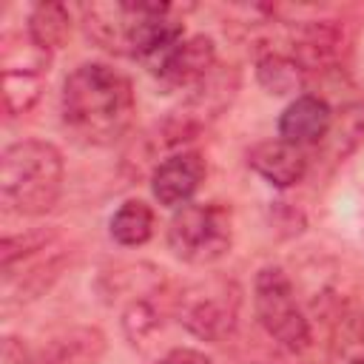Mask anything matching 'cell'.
I'll use <instances>...</instances> for the list:
<instances>
[{"label": "cell", "instance_id": "cell-2", "mask_svg": "<svg viewBox=\"0 0 364 364\" xmlns=\"http://www.w3.org/2000/svg\"><path fill=\"white\" fill-rule=\"evenodd\" d=\"M63 154L46 139H23L0 156V202L17 216L48 213L63 193Z\"/></svg>", "mask_w": 364, "mask_h": 364}, {"label": "cell", "instance_id": "cell-4", "mask_svg": "<svg viewBox=\"0 0 364 364\" xmlns=\"http://www.w3.org/2000/svg\"><path fill=\"white\" fill-rule=\"evenodd\" d=\"M253 310L264 333L290 353L310 344V324L296 301L293 282L282 267H262L253 282Z\"/></svg>", "mask_w": 364, "mask_h": 364}, {"label": "cell", "instance_id": "cell-3", "mask_svg": "<svg viewBox=\"0 0 364 364\" xmlns=\"http://www.w3.org/2000/svg\"><path fill=\"white\" fill-rule=\"evenodd\" d=\"M233 245V216L222 202H188L168 222V247L188 264H213Z\"/></svg>", "mask_w": 364, "mask_h": 364}, {"label": "cell", "instance_id": "cell-20", "mask_svg": "<svg viewBox=\"0 0 364 364\" xmlns=\"http://www.w3.org/2000/svg\"><path fill=\"white\" fill-rule=\"evenodd\" d=\"M3 364H34V358L28 355V350H26V344L20 338L9 336L3 341Z\"/></svg>", "mask_w": 364, "mask_h": 364}, {"label": "cell", "instance_id": "cell-10", "mask_svg": "<svg viewBox=\"0 0 364 364\" xmlns=\"http://www.w3.org/2000/svg\"><path fill=\"white\" fill-rule=\"evenodd\" d=\"M247 165L273 188H290L304 179L307 173V154L304 148L279 139H264L247 154Z\"/></svg>", "mask_w": 364, "mask_h": 364}, {"label": "cell", "instance_id": "cell-7", "mask_svg": "<svg viewBox=\"0 0 364 364\" xmlns=\"http://www.w3.org/2000/svg\"><path fill=\"white\" fill-rule=\"evenodd\" d=\"M347 48H350V34H347L344 23L313 20V23H304L296 28L290 57L304 71H316V68H327V65L341 63Z\"/></svg>", "mask_w": 364, "mask_h": 364}, {"label": "cell", "instance_id": "cell-21", "mask_svg": "<svg viewBox=\"0 0 364 364\" xmlns=\"http://www.w3.org/2000/svg\"><path fill=\"white\" fill-rule=\"evenodd\" d=\"M350 364H364V358H353V361H350Z\"/></svg>", "mask_w": 364, "mask_h": 364}, {"label": "cell", "instance_id": "cell-14", "mask_svg": "<svg viewBox=\"0 0 364 364\" xmlns=\"http://www.w3.org/2000/svg\"><path fill=\"white\" fill-rule=\"evenodd\" d=\"M26 34L46 51H54L60 48L68 34H71V14L63 3H37L28 14V26H26Z\"/></svg>", "mask_w": 364, "mask_h": 364}, {"label": "cell", "instance_id": "cell-1", "mask_svg": "<svg viewBox=\"0 0 364 364\" xmlns=\"http://www.w3.org/2000/svg\"><path fill=\"white\" fill-rule=\"evenodd\" d=\"M63 122L85 145H111L134 122L131 80L105 63L77 65L63 85Z\"/></svg>", "mask_w": 364, "mask_h": 364}, {"label": "cell", "instance_id": "cell-19", "mask_svg": "<svg viewBox=\"0 0 364 364\" xmlns=\"http://www.w3.org/2000/svg\"><path fill=\"white\" fill-rule=\"evenodd\" d=\"M156 364H216L213 358H208L205 353L199 350H191V347H176L171 353H165Z\"/></svg>", "mask_w": 364, "mask_h": 364}, {"label": "cell", "instance_id": "cell-13", "mask_svg": "<svg viewBox=\"0 0 364 364\" xmlns=\"http://www.w3.org/2000/svg\"><path fill=\"white\" fill-rule=\"evenodd\" d=\"M108 230H111V239L122 247H139L151 239L154 233V210L151 205H145L142 199H125L111 222H108Z\"/></svg>", "mask_w": 364, "mask_h": 364}, {"label": "cell", "instance_id": "cell-12", "mask_svg": "<svg viewBox=\"0 0 364 364\" xmlns=\"http://www.w3.org/2000/svg\"><path fill=\"white\" fill-rule=\"evenodd\" d=\"M105 353V336L97 327H77L54 338L34 364H97Z\"/></svg>", "mask_w": 364, "mask_h": 364}, {"label": "cell", "instance_id": "cell-15", "mask_svg": "<svg viewBox=\"0 0 364 364\" xmlns=\"http://www.w3.org/2000/svg\"><path fill=\"white\" fill-rule=\"evenodd\" d=\"M304 68L290 57V54H282V51H270L264 57H259L256 63V80L259 85L267 91V94H276V97H284V94H296L304 82Z\"/></svg>", "mask_w": 364, "mask_h": 364}, {"label": "cell", "instance_id": "cell-18", "mask_svg": "<svg viewBox=\"0 0 364 364\" xmlns=\"http://www.w3.org/2000/svg\"><path fill=\"white\" fill-rule=\"evenodd\" d=\"M48 242V233H26V236H6L0 245V264L3 273L11 270V264L23 256H31L37 250H43V245Z\"/></svg>", "mask_w": 364, "mask_h": 364}, {"label": "cell", "instance_id": "cell-5", "mask_svg": "<svg viewBox=\"0 0 364 364\" xmlns=\"http://www.w3.org/2000/svg\"><path fill=\"white\" fill-rule=\"evenodd\" d=\"M3 108L9 117L26 114L43 94V80L51 65V51L40 48L28 34L20 43H3Z\"/></svg>", "mask_w": 364, "mask_h": 364}, {"label": "cell", "instance_id": "cell-17", "mask_svg": "<svg viewBox=\"0 0 364 364\" xmlns=\"http://www.w3.org/2000/svg\"><path fill=\"white\" fill-rule=\"evenodd\" d=\"M159 327V310H156V304L148 299V296H142V299H134L131 304H128V310L122 313V330H125V336L136 344V341H142L148 333H154Z\"/></svg>", "mask_w": 364, "mask_h": 364}, {"label": "cell", "instance_id": "cell-9", "mask_svg": "<svg viewBox=\"0 0 364 364\" xmlns=\"http://www.w3.org/2000/svg\"><path fill=\"white\" fill-rule=\"evenodd\" d=\"M216 68V46L210 37H185L165 63L154 71V77L165 88H193Z\"/></svg>", "mask_w": 364, "mask_h": 364}, {"label": "cell", "instance_id": "cell-6", "mask_svg": "<svg viewBox=\"0 0 364 364\" xmlns=\"http://www.w3.org/2000/svg\"><path fill=\"white\" fill-rule=\"evenodd\" d=\"M239 299L228 287H196L179 296V321L188 333L205 341H222L236 330Z\"/></svg>", "mask_w": 364, "mask_h": 364}, {"label": "cell", "instance_id": "cell-11", "mask_svg": "<svg viewBox=\"0 0 364 364\" xmlns=\"http://www.w3.org/2000/svg\"><path fill=\"white\" fill-rule=\"evenodd\" d=\"M333 125V111L330 105L316 97V94H301L296 97L279 117V136L284 142H293L299 148L304 145H318L330 134Z\"/></svg>", "mask_w": 364, "mask_h": 364}, {"label": "cell", "instance_id": "cell-8", "mask_svg": "<svg viewBox=\"0 0 364 364\" xmlns=\"http://www.w3.org/2000/svg\"><path fill=\"white\" fill-rule=\"evenodd\" d=\"M202 179H205L202 154L199 151H176L156 165V171L151 176V191L159 205L179 210L199 191Z\"/></svg>", "mask_w": 364, "mask_h": 364}, {"label": "cell", "instance_id": "cell-16", "mask_svg": "<svg viewBox=\"0 0 364 364\" xmlns=\"http://www.w3.org/2000/svg\"><path fill=\"white\" fill-rule=\"evenodd\" d=\"M327 145H324V156L333 159V162H341L361 139H364V100L361 102H353L341 111L338 119H333L330 125V134L324 136Z\"/></svg>", "mask_w": 364, "mask_h": 364}]
</instances>
